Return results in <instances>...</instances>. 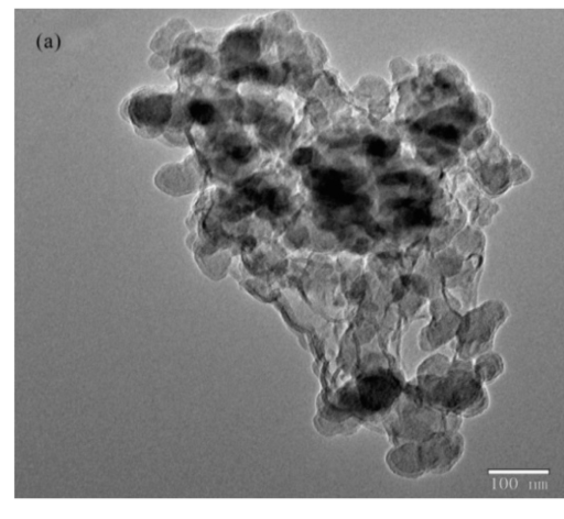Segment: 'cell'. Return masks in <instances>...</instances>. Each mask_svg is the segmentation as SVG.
Segmentation results:
<instances>
[{
  "mask_svg": "<svg viewBox=\"0 0 564 519\" xmlns=\"http://www.w3.org/2000/svg\"><path fill=\"white\" fill-rule=\"evenodd\" d=\"M390 471L405 478H417L424 475L422 470L417 444L406 443L391 450L386 456Z\"/></svg>",
  "mask_w": 564,
  "mask_h": 519,
  "instance_id": "3957f363",
  "label": "cell"
},
{
  "mask_svg": "<svg viewBox=\"0 0 564 519\" xmlns=\"http://www.w3.org/2000/svg\"><path fill=\"white\" fill-rule=\"evenodd\" d=\"M155 183L172 196H183L193 191L197 185L194 162L186 159L177 164H166L158 172Z\"/></svg>",
  "mask_w": 564,
  "mask_h": 519,
  "instance_id": "7a4b0ae2",
  "label": "cell"
},
{
  "mask_svg": "<svg viewBox=\"0 0 564 519\" xmlns=\"http://www.w3.org/2000/svg\"><path fill=\"white\" fill-rule=\"evenodd\" d=\"M417 451L424 474H443L459 461L464 441L457 433L443 431L419 443Z\"/></svg>",
  "mask_w": 564,
  "mask_h": 519,
  "instance_id": "6da1fadb",
  "label": "cell"
},
{
  "mask_svg": "<svg viewBox=\"0 0 564 519\" xmlns=\"http://www.w3.org/2000/svg\"><path fill=\"white\" fill-rule=\"evenodd\" d=\"M368 150L375 155H383L389 148L383 141H372Z\"/></svg>",
  "mask_w": 564,
  "mask_h": 519,
  "instance_id": "277c9868",
  "label": "cell"
}]
</instances>
